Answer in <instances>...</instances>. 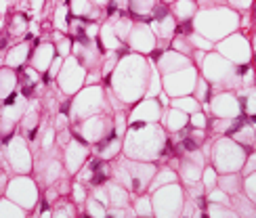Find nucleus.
Returning <instances> with one entry per match:
<instances>
[{
    "mask_svg": "<svg viewBox=\"0 0 256 218\" xmlns=\"http://www.w3.org/2000/svg\"><path fill=\"white\" fill-rule=\"evenodd\" d=\"M154 202V216L156 218H178L183 214L185 206V189L178 187L176 182L164 184L156 191H152Z\"/></svg>",
    "mask_w": 256,
    "mask_h": 218,
    "instance_id": "nucleus-6",
    "label": "nucleus"
},
{
    "mask_svg": "<svg viewBox=\"0 0 256 218\" xmlns=\"http://www.w3.org/2000/svg\"><path fill=\"white\" fill-rule=\"evenodd\" d=\"M189 124L191 128H200V130H208V114L206 112H196L189 116Z\"/></svg>",
    "mask_w": 256,
    "mask_h": 218,
    "instance_id": "nucleus-42",
    "label": "nucleus"
},
{
    "mask_svg": "<svg viewBox=\"0 0 256 218\" xmlns=\"http://www.w3.org/2000/svg\"><path fill=\"white\" fill-rule=\"evenodd\" d=\"M8 34H10V36H26V34H28V15L15 13L13 19H10Z\"/></svg>",
    "mask_w": 256,
    "mask_h": 218,
    "instance_id": "nucleus-34",
    "label": "nucleus"
},
{
    "mask_svg": "<svg viewBox=\"0 0 256 218\" xmlns=\"http://www.w3.org/2000/svg\"><path fill=\"white\" fill-rule=\"evenodd\" d=\"M84 76H86V70L80 65V61L76 57H66V61H63V68L57 76V82H59V88L66 92L68 96L76 94L80 90V86L84 84Z\"/></svg>",
    "mask_w": 256,
    "mask_h": 218,
    "instance_id": "nucleus-12",
    "label": "nucleus"
},
{
    "mask_svg": "<svg viewBox=\"0 0 256 218\" xmlns=\"http://www.w3.org/2000/svg\"><path fill=\"white\" fill-rule=\"evenodd\" d=\"M170 13L176 19V24L178 21H194L198 13V4H196V0H176L170 6Z\"/></svg>",
    "mask_w": 256,
    "mask_h": 218,
    "instance_id": "nucleus-25",
    "label": "nucleus"
},
{
    "mask_svg": "<svg viewBox=\"0 0 256 218\" xmlns=\"http://www.w3.org/2000/svg\"><path fill=\"white\" fill-rule=\"evenodd\" d=\"M231 208L240 218H256V204L244 191L231 198Z\"/></svg>",
    "mask_w": 256,
    "mask_h": 218,
    "instance_id": "nucleus-24",
    "label": "nucleus"
},
{
    "mask_svg": "<svg viewBox=\"0 0 256 218\" xmlns=\"http://www.w3.org/2000/svg\"><path fill=\"white\" fill-rule=\"evenodd\" d=\"M170 48L180 52V54H185V57H189V54L194 52V44L189 42V38H183V36H174L172 42H170Z\"/></svg>",
    "mask_w": 256,
    "mask_h": 218,
    "instance_id": "nucleus-39",
    "label": "nucleus"
},
{
    "mask_svg": "<svg viewBox=\"0 0 256 218\" xmlns=\"http://www.w3.org/2000/svg\"><path fill=\"white\" fill-rule=\"evenodd\" d=\"M206 114H212L214 118H242L244 109L233 90H218L212 94Z\"/></svg>",
    "mask_w": 256,
    "mask_h": 218,
    "instance_id": "nucleus-13",
    "label": "nucleus"
},
{
    "mask_svg": "<svg viewBox=\"0 0 256 218\" xmlns=\"http://www.w3.org/2000/svg\"><path fill=\"white\" fill-rule=\"evenodd\" d=\"M34 172L38 176V182L44 184V187H50V184L61 180L66 166H63V158H59V149L42 154V158L34 164Z\"/></svg>",
    "mask_w": 256,
    "mask_h": 218,
    "instance_id": "nucleus-11",
    "label": "nucleus"
},
{
    "mask_svg": "<svg viewBox=\"0 0 256 218\" xmlns=\"http://www.w3.org/2000/svg\"><path fill=\"white\" fill-rule=\"evenodd\" d=\"M0 218H26V212L10 200H0Z\"/></svg>",
    "mask_w": 256,
    "mask_h": 218,
    "instance_id": "nucleus-35",
    "label": "nucleus"
},
{
    "mask_svg": "<svg viewBox=\"0 0 256 218\" xmlns=\"http://www.w3.org/2000/svg\"><path fill=\"white\" fill-rule=\"evenodd\" d=\"M212 90H214V88H212V84L206 80V78H202V76H200V78H198V84H196V99L202 103V105H208L210 103V99H212V94H214V92H212Z\"/></svg>",
    "mask_w": 256,
    "mask_h": 218,
    "instance_id": "nucleus-32",
    "label": "nucleus"
},
{
    "mask_svg": "<svg viewBox=\"0 0 256 218\" xmlns=\"http://www.w3.org/2000/svg\"><path fill=\"white\" fill-rule=\"evenodd\" d=\"M92 6V0H70V13L74 17H86Z\"/></svg>",
    "mask_w": 256,
    "mask_h": 218,
    "instance_id": "nucleus-38",
    "label": "nucleus"
},
{
    "mask_svg": "<svg viewBox=\"0 0 256 218\" xmlns=\"http://www.w3.org/2000/svg\"><path fill=\"white\" fill-rule=\"evenodd\" d=\"M156 65H158V70L166 76V74H172V72L187 68V65H191V61H189V57H185V54L168 48L166 52L160 54V59H156Z\"/></svg>",
    "mask_w": 256,
    "mask_h": 218,
    "instance_id": "nucleus-19",
    "label": "nucleus"
},
{
    "mask_svg": "<svg viewBox=\"0 0 256 218\" xmlns=\"http://www.w3.org/2000/svg\"><path fill=\"white\" fill-rule=\"evenodd\" d=\"M206 212L210 218H240L236 214V210H233L231 206H225V204H208Z\"/></svg>",
    "mask_w": 256,
    "mask_h": 218,
    "instance_id": "nucleus-33",
    "label": "nucleus"
},
{
    "mask_svg": "<svg viewBox=\"0 0 256 218\" xmlns=\"http://www.w3.org/2000/svg\"><path fill=\"white\" fill-rule=\"evenodd\" d=\"M227 2L233 10H244V8H250L254 0H227Z\"/></svg>",
    "mask_w": 256,
    "mask_h": 218,
    "instance_id": "nucleus-45",
    "label": "nucleus"
},
{
    "mask_svg": "<svg viewBox=\"0 0 256 218\" xmlns=\"http://www.w3.org/2000/svg\"><path fill=\"white\" fill-rule=\"evenodd\" d=\"M216 187L227 193L229 198H233V195H238L244 191V176L238 172H227V174H218V184Z\"/></svg>",
    "mask_w": 256,
    "mask_h": 218,
    "instance_id": "nucleus-22",
    "label": "nucleus"
},
{
    "mask_svg": "<svg viewBox=\"0 0 256 218\" xmlns=\"http://www.w3.org/2000/svg\"><path fill=\"white\" fill-rule=\"evenodd\" d=\"M166 132L160 124H130L122 140V151L128 160L156 162L166 154Z\"/></svg>",
    "mask_w": 256,
    "mask_h": 218,
    "instance_id": "nucleus-2",
    "label": "nucleus"
},
{
    "mask_svg": "<svg viewBox=\"0 0 256 218\" xmlns=\"http://www.w3.org/2000/svg\"><path fill=\"white\" fill-rule=\"evenodd\" d=\"M162 112L164 107H160V101L158 99H145L138 103L130 116H128V126L130 124H158L160 120H162Z\"/></svg>",
    "mask_w": 256,
    "mask_h": 218,
    "instance_id": "nucleus-16",
    "label": "nucleus"
},
{
    "mask_svg": "<svg viewBox=\"0 0 256 218\" xmlns=\"http://www.w3.org/2000/svg\"><path fill=\"white\" fill-rule=\"evenodd\" d=\"M90 149L86 143H82L78 138H70L68 145L61 149V158H63V166H66L68 174H78L82 170V166L88 162Z\"/></svg>",
    "mask_w": 256,
    "mask_h": 218,
    "instance_id": "nucleus-15",
    "label": "nucleus"
},
{
    "mask_svg": "<svg viewBox=\"0 0 256 218\" xmlns=\"http://www.w3.org/2000/svg\"><path fill=\"white\" fill-rule=\"evenodd\" d=\"M242 176H248V174L256 172V151H252V154L246 158V164H244V168H242Z\"/></svg>",
    "mask_w": 256,
    "mask_h": 218,
    "instance_id": "nucleus-44",
    "label": "nucleus"
},
{
    "mask_svg": "<svg viewBox=\"0 0 256 218\" xmlns=\"http://www.w3.org/2000/svg\"><path fill=\"white\" fill-rule=\"evenodd\" d=\"M52 61H55V44L50 42H38L36 48L30 52V68L40 74H46Z\"/></svg>",
    "mask_w": 256,
    "mask_h": 218,
    "instance_id": "nucleus-18",
    "label": "nucleus"
},
{
    "mask_svg": "<svg viewBox=\"0 0 256 218\" xmlns=\"http://www.w3.org/2000/svg\"><path fill=\"white\" fill-rule=\"evenodd\" d=\"M162 124L166 126V130H170V132H178V130H185L189 126V116L178 112L174 107H168L162 112Z\"/></svg>",
    "mask_w": 256,
    "mask_h": 218,
    "instance_id": "nucleus-21",
    "label": "nucleus"
},
{
    "mask_svg": "<svg viewBox=\"0 0 256 218\" xmlns=\"http://www.w3.org/2000/svg\"><path fill=\"white\" fill-rule=\"evenodd\" d=\"M198 78H200V74L196 70V65H187V68L178 70V72L166 74L162 78L164 92L170 94L172 99H176V96H187L196 90Z\"/></svg>",
    "mask_w": 256,
    "mask_h": 218,
    "instance_id": "nucleus-8",
    "label": "nucleus"
},
{
    "mask_svg": "<svg viewBox=\"0 0 256 218\" xmlns=\"http://www.w3.org/2000/svg\"><path fill=\"white\" fill-rule=\"evenodd\" d=\"M84 218H86V216H84Z\"/></svg>",
    "mask_w": 256,
    "mask_h": 218,
    "instance_id": "nucleus-49",
    "label": "nucleus"
},
{
    "mask_svg": "<svg viewBox=\"0 0 256 218\" xmlns=\"http://www.w3.org/2000/svg\"><path fill=\"white\" fill-rule=\"evenodd\" d=\"M170 107H174V109H178V112H183V114L191 116V114L200 112V109H202V103L196 99L194 94H187V96H176V99H172Z\"/></svg>",
    "mask_w": 256,
    "mask_h": 218,
    "instance_id": "nucleus-29",
    "label": "nucleus"
},
{
    "mask_svg": "<svg viewBox=\"0 0 256 218\" xmlns=\"http://www.w3.org/2000/svg\"><path fill=\"white\" fill-rule=\"evenodd\" d=\"M240 26V13L229 6H214V8H202L194 17V28L198 34L216 42L220 38L229 36L233 30Z\"/></svg>",
    "mask_w": 256,
    "mask_h": 218,
    "instance_id": "nucleus-3",
    "label": "nucleus"
},
{
    "mask_svg": "<svg viewBox=\"0 0 256 218\" xmlns=\"http://www.w3.org/2000/svg\"><path fill=\"white\" fill-rule=\"evenodd\" d=\"M30 52H32V42H19V44H13L4 54V65L10 70L24 68L26 61L30 59Z\"/></svg>",
    "mask_w": 256,
    "mask_h": 218,
    "instance_id": "nucleus-20",
    "label": "nucleus"
},
{
    "mask_svg": "<svg viewBox=\"0 0 256 218\" xmlns=\"http://www.w3.org/2000/svg\"><path fill=\"white\" fill-rule=\"evenodd\" d=\"M202 182H204L206 191L216 189V184H218V170L212 166V164H206L204 172H202Z\"/></svg>",
    "mask_w": 256,
    "mask_h": 218,
    "instance_id": "nucleus-36",
    "label": "nucleus"
},
{
    "mask_svg": "<svg viewBox=\"0 0 256 218\" xmlns=\"http://www.w3.org/2000/svg\"><path fill=\"white\" fill-rule=\"evenodd\" d=\"M132 210L136 218H154V202H152V195H134L132 200Z\"/></svg>",
    "mask_w": 256,
    "mask_h": 218,
    "instance_id": "nucleus-27",
    "label": "nucleus"
},
{
    "mask_svg": "<svg viewBox=\"0 0 256 218\" xmlns=\"http://www.w3.org/2000/svg\"><path fill=\"white\" fill-rule=\"evenodd\" d=\"M72 202L74 204H84L88 200V193H86V189H84V182H80V180H74L72 182Z\"/></svg>",
    "mask_w": 256,
    "mask_h": 218,
    "instance_id": "nucleus-40",
    "label": "nucleus"
},
{
    "mask_svg": "<svg viewBox=\"0 0 256 218\" xmlns=\"http://www.w3.org/2000/svg\"><path fill=\"white\" fill-rule=\"evenodd\" d=\"M74 206L76 204L66 202L61 198L59 204H57V208L52 210V218H76V210H74Z\"/></svg>",
    "mask_w": 256,
    "mask_h": 218,
    "instance_id": "nucleus-37",
    "label": "nucleus"
},
{
    "mask_svg": "<svg viewBox=\"0 0 256 218\" xmlns=\"http://www.w3.org/2000/svg\"><path fill=\"white\" fill-rule=\"evenodd\" d=\"M105 109H108V105H105V92L101 86H86L84 90L76 92V96L72 99L70 120L74 124H78L90 116L105 112Z\"/></svg>",
    "mask_w": 256,
    "mask_h": 218,
    "instance_id": "nucleus-5",
    "label": "nucleus"
},
{
    "mask_svg": "<svg viewBox=\"0 0 256 218\" xmlns=\"http://www.w3.org/2000/svg\"><path fill=\"white\" fill-rule=\"evenodd\" d=\"M19 88V76L17 70L10 68H0V101H4L10 92H15Z\"/></svg>",
    "mask_w": 256,
    "mask_h": 218,
    "instance_id": "nucleus-23",
    "label": "nucleus"
},
{
    "mask_svg": "<svg viewBox=\"0 0 256 218\" xmlns=\"http://www.w3.org/2000/svg\"><path fill=\"white\" fill-rule=\"evenodd\" d=\"M174 180H176V172H174V168L164 166L162 170H158V172H156V176H154L152 184H149V191H156V189L164 187V184L174 182Z\"/></svg>",
    "mask_w": 256,
    "mask_h": 218,
    "instance_id": "nucleus-30",
    "label": "nucleus"
},
{
    "mask_svg": "<svg viewBox=\"0 0 256 218\" xmlns=\"http://www.w3.org/2000/svg\"><path fill=\"white\" fill-rule=\"evenodd\" d=\"M99 42H103V48H105V50H118V48L124 46V42H120V38L116 36L112 21H108V24H103V26H101Z\"/></svg>",
    "mask_w": 256,
    "mask_h": 218,
    "instance_id": "nucleus-26",
    "label": "nucleus"
},
{
    "mask_svg": "<svg viewBox=\"0 0 256 218\" xmlns=\"http://www.w3.org/2000/svg\"><path fill=\"white\" fill-rule=\"evenodd\" d=\"M160 2H164V4H172V2H176V0H160Z\"/></svg>",
    "mask_w": 256,
    "mask_h": 218,
    "instance_id": "nucleus-46",
    "label": "nucleus"
},
{
    "mask_svg": "<svg viewBox=\"0 0 256 218\" xmlns=\"http://www.w3.org/2000/svg\"><path fill=\"white\" fill-rule=\"evenodd\" d=\"M126 44L130 46L132 50H136V52H154L158 44H156V34H154L152 26L134 24L132 30H130V34H128Z\"/></svg>",
    "mask_w": 256,
    "mask_h": 218,
    "instance_id": "nucleus-17",
    "label": "nucleus"
},
{
    "mask_svg": "<svg viewBox=\"0 0 256 218\" xmlns=\"http://www.w3.org/2000/svg\"><path fill=\"white\" fill-rule=\"evenodd\" d=\"M246 147H242L240 143H236L229 136H222L220 140H216L214 147H212V166L218 172L227 174V172H238L244 168L246 164Z\"/></svg>",
    "mask_w": 256,
    "mask_h": 218,
    "instance_id": "nucleus-4",
    "label": "nucleus"
},
{
    "mask_svg": "<svg viewBox=\"0 0 256 218\" xmlns=\"http://www.w3.org/2000/svg\"><path fill=\"white\" fill-rule=\"evenodd\" d=\"M6 200H10L13 204H17L19 208H28L32 210L38 204L40 195H38V182L34 178H30L28 174H21V176H13L8 180V184L4 187Z\"/></svg>",
    "mask_w": 256,
    "mask_h": 218,
    "instance_id": "nucleus-7",
    "label": "nucleus"
},
{
    "mask_svg": "<svg viewBox=\"0 0 256 218\" xmlns=\"http://www.w3.org/2000/svg\"><path fill=\"white\" fill-rule=\"evenodd\" d=\"M84 216L86 218H108V206L101 204L99 200H94L92 195H88V200L84 202Z\"/></svg>",
    "mask_w": 256,
    "mask_h": 218,
    "instance_id": "nucleus-31",
    "label": "nucleus"
},
{
    "mask_svg": "<svg viewBox=\"0 0 256 218\" xmlns=\"http://www.w3.org/2000/svg\"><path fill=\"white\" fill-rule=\"evenodd\" d=\"M55 42H57L59 57H63V59L70 57V54H72V40H70V38H66L63 34H59V32H57V34H55Z\"/></svg>",
    "mask_w": 256,
    "mask_h": 218,
    "instance_id": "nucleus-41",
    "label": "nucleus"
},
{
    "mask_svg": "<svg viewBox=\"0 0 256 218\" xmlns=\"http://www.w3.org/2000/svg\"><path fill=\"white\" fill-rule=\"evenodd\" d=\"M244 193H246L248 198L256 204V172L248 174V176H244Z\"/></svg>",
    "mask_w": 256,
    "mask_h": 218,
    "instance_id": "nucleus-43",
    "label": "nucleus"
},
{
    "mask_svg": "<svg viewBox=\"0 0 256 218\" xmlns=\"http://www.w3.org/2000/svg\"><path fill=\"white\" fill-rule=\"evenodd\" d=\"M208 2H212V0H200V4H208Z\"/></svg>",
    "mask_w": 256,
    "mask_h": 218,
    "instance_id": "nucleus-47",
    "label": "nucleus"
},
{
    "mask_svg": "<svg viewBox=\"0 0 256 218\" xmlns=\"http://www.w3.org/2000/svg\"><path fill=\"white\" fill-rule=\"evenodd\" d=\"M206 160L202 156V151H191V154H183L178 158L176 164V172H178V178L183 180V184H191V182H198L202 180V172L206 168Z\"/></svg>",
    "mask_w": 256,
    "mask_h": 218,
    "instance_id": "nucleus-14",
    "label": "nucleus"
},
{
    "mask_svg": "<svg viewBox=\"0 0 256 218\" xmlns=\"http://www.w3.org/2000/svg\"><path fill=\"white\" fill-rule=\"evenodd\" d=\"M218 54H222L225 59H229L233 65H246L252 61V44L246 36L242 34H229L225 40H220L218 44H214Z\"/></svg>",
    "mask_w": 256,
    "mask_h": 218,
    "instance_id": "nucleus-10",
    "label": "nucleus"
},
{
    "mask_svg": "<svg viewBox=\"0 0 256 218\" xmlns=\"http://www.w3.org/2000/svg\"><path fill=\"white\" fill-rule=\"evenodd\" d=\"M4 156L10 170L15 174H30L34 170V158H32V151L21 134H13L8 138V143L4 147Z\"/></svg>",
    "mask_w": 256,
    "mask_h": 218,
    "instance_id": "nucleus-9",
    "label": "nucleus"
},
{
    "mask_svg": "<svg viewBox=\"0 0 256 218\" xmlns=\"http://www.w3.org/2000/svg\"><path fill=\"white\" fill-rule=\"evenodd\" d=\"M254 149H256V138H254Z\"/></svg>",
    "mask_w": 256,
    "mask_h": 218,
    "instance_id": "nucleus-48",
    "label": "nucleus"
},
{
    "mask_svg": "<svg viewBox=\"0 0 256 218\" xmlns=\"http://www.w3.org/2000/svg\"><path fill=\"white\" fill-rule=\"evenodd\" d=\"M156 4H158V0H130L128 2V13H132L141 19H152Z\"/></svg>",
    "mask_w": 256,
    "mask_h": 218,
    "instance_id": "nucleus-28",
    "label": "nucleus"
},
{
    "mask_svg": "<svg viewBox=\"0 0 256 218\" xmlns=\"http://www.w3.org/2000/svg\"><path fill=\"white\" fill-rule=\"evenodd\" d=\"M149 74H152L149 61L143 59L141 54L128 52L126 57H122L120 63L116 65V70L108 82L114 88L116 99L122 105H128V103H136L143 94H147Z\"/></svg>",
    "mask_w": 256,
    "mask_h": 218,
    "instance_id": "nucleus-1",
    "label": "nucleus"
}]
</instances>
